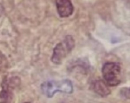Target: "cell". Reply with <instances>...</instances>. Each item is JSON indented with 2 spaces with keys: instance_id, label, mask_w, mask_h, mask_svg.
<instances>
[{
  "instance_id": "obj_10",
  "label": "cell",
  "mask_w": 130,
  "mask_h": 103,
  "mask_svg": "<svg viewBox=\"0 0 130 103\" xmlns=\"http://www.w3.org/2000/svg\"><path fill=\"white\" fill-rule=\"evenodd\" d=\"M25 103H30V102H25Z\"/></svg>"
},
{
  "instance_id": "obj_8",
  "label": "cell",
  "mask_w": 130,
  "mask_h": 103,
  "mask_svg": "<svg viewBox=\"0 0 130 103\" xmlns=\"http://www.w3.org/2000/svg\"><path fill=\"white\" fill-rule=\"evenodd\" d=\"M121 93L125 98L130 99V87L124 88L121 89Z\"/></svg>"
},
{
  "instance_id": "obj_4",
  "label": "cell",
  "mask_w": 130,
  "mask_h": 103,
  "mask_svg": "<svg viewBox=\"0 0 130 103\" xmlns=\"http://www.w3.org/2000/svg\"><path fill=\"white\" fill-rule=\"evenodd\" d=\"M20 83V78L18 77H5L2 83V89L0 92L1 103H8L11 100L13 90Z\"/></svg>"
},
{
  "instance_id": "obj_3",
  "label": "cell",
  "mask_w": 130,
  "mask_h": 103,
  "mask_svg": "<svg viewBox=\"0 0 130 103\" xmlns=\"http://www.w3.org/2000/svg\"><path fill=\"white\" fill-rule=\"evenodd\" d=\"M102 72L104 80L109 86H116L120 83L121 68L117 63H105L102 68Z\"/></svg>"
},
{
  "instance_id": "obj_1",
  "label": "cell",
  "mask_w": 130,
  "mask_h": 103,
  "mask_svg": "<svg viewBox=\"0 0 130 103\" xmlns=\"http://www.w3.org/2000/svg\"><path fill=\"white\" fill-rule=\"evenodd\" d=\"M41 87L42 92L48 97H52L57 92L71 93L73 90L71 81L68 79L47 81L42 83Z\"/></svg>"
},
{
  "instance_id": "obj_6",
  "label": "cell",
  "mask_w": 130,
  "mask_h": 103,
  "mask_svg": "<svg viewBox=\"0 0 130 103\" xmlns=\"http://www.w3.org/2000/svg\"><path fill=\"white\" fill-rule=\"evenodd\" d=\"M106 82L102 80L95 81L92 85L93 91L102 97H105L110 94L111 91Z\"/></svg>"
},
{
  "instance_id": "obj_2",
  "label": "cell",
  "mask_w": 130,
  "mask_h": 103,
  "mask_svg": "<svg viewBox=\"0 0 130 103\" xmlns=\"http://www.w3.org/2000/svg\"><path fill=\"white\" fill-rule=\"evenodd\" d=\"M75 46V41L71 36H67L64 40L58 43L54 47L51 57L52 62L60 64L62 60L72 50Z\"/></svg>"
},
{
  "instance_id": "obj_5",
  "label": "cell",
  "mask_w": 130,
  "mask_h": 103,
  "mask_svg": "<svg viewBox=\"0 0 130 103\" xmlns=\"http://www.w3.org/2000/svg\"><path fill=\"white\" fill-rule=\"evenodd\" d=\"M55 2L60 17H68L72 14L74 8L70 0H55Z\"/></svg>"
},
{
  "instance_id": "obj_7",
  "label": "cell",
  "mask_w": 130,
  "mask_h": 103,
  "mask_svg": "<svg viewBox=\"0 0 130 103\" xmlns=\"http://www.w3.org/2000/svg\"><path fill=\"white\" fill-rule=\"evenodd\" d=\"M8 65V63L6 57L0 52V71L6 69Z\"/></svg>"
},
{
  "instance_id": "obj_9",
  "label": "cell",
  "mask_w": 130,
  "mask_h": 103,
  "mask_svg": "<svg viewBox=\"0 0 130 103\" xmlns=\"http://www.w3.org/2000/svg\"><path fill=\"white\" fill-rule=\"evenodd\" d=\"M128 3H129V4H130V0H128Z\"/></svg>"
}]
</instances>
